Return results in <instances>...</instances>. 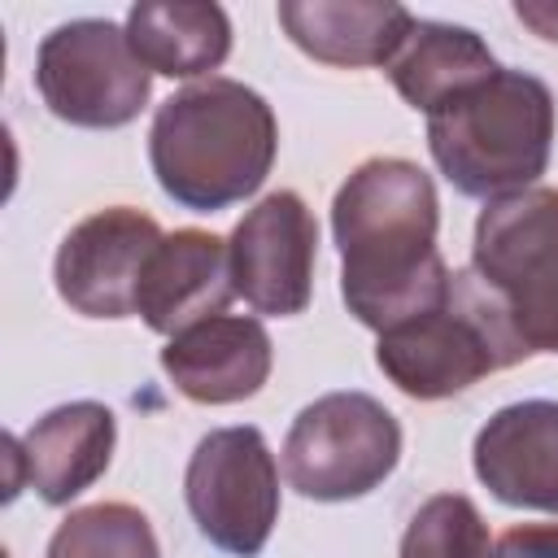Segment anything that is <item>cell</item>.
<instances>
[{
    "label": "cell",
    "mask_w": 558,
    "mask_h": 558,
    "mask_svg": "<svg viewBox=\"0 0 558 558\" xmlns=\"http://www.w3.org/2000/svg\"><path fill=\"white\" fill-rule=\"evenodd\" d=\"M436 183L405 157H371L340 183L331 201L340 296L362 327L388 331L445 301L453 270L436 248Z\"/></svg>",
    "instance_id": "obj_1"
},
{
    "label": "cell",
    "mask_w": 558,
    "mask_h": 558,
    "mask_svg": "<svg viewBox=\"0 0 558 558\" xmlns=\"http://www.w3.org/2000/svg\"><path fill=\"white\" fill-rule=\"evenodd\" d=\"M275 148L279 126L270 105L222 74L166 96L148 131V161L161 192L192 214L253 196L275 166Z\"/></svg>",
    "instance_id": "obj_2"
},
{
    "label": "cell",
    "mask_w": 558,
    "mask_h": 558,
    "mask_svg": "<svg viewBox=\"0 0 558 558\" xmlns=\"http://www.w3.org/2000/svg\"><path fill=\"white\" fill-rule=\"evenodd\" d=\"M440 174L480 201L536 187L554 148V92L527 70H497L427 118Z\"/></svg>",
    "instance_id": "obj_3"
},
{
    "label": "cell",
    "mask_w": 558,
    "mask_h": 558,
    "mask_svg": "<svg viewBox=\"0 0 558 558\" xmlns=\"http://www.w3.org/2000/svg\"><path fill=\"white\" fill-rule=\"evenodd\" d=\"M523 357L527 349L471 270H453L440 305L379 331L375 344V366L414 401L458 397Z\"/></svg>",
    "instance_id": "obj_4"
},
{
    "label": "cell",
    "mask_w": 558,
    "mask_h": 558,
    "mask_svg": "<svg viewBox=\"0 0 558 558\" xmlns=\"http://www.w3.org/2000/svg\"><path fill=\"white\" fill-rule=\"evenodd\" d=\"M471 275L497 301L527 357L558 353V187L488 201L475 218Z\"/></svg>",
    "instance_id": "obj_5"
},
{
    "label": "cell",
    "mask_w": 558,
    "mask_h": 558,
    "mask_svg": "<svg viewBox=\"0 0 558 558\" xmlns=\"http://www.w3.org/2000/svg\"><path fill=\"white\" fill-rule=\"evenodd\" d=\"M401 458V423L371 392H327L310 401L283 440V475L310 501H353L375 493Z\"/></svg>",
    "instance_id": "obj_6"
},
{
    "label": "cell",
    "mask_w": 558,
    "mask_h": 558,
    "mask_svg": "<svg viewBox=\"0 0 558 558\" xmlns=\"http://www.w3.org/2000/svg\"><path fill=\"white\" fill-rule=\"evenodd\" d=\"M35 87L52 118L87 131H113L140 118L153 74L122 26L105 17H74L44 35L35 52Z\"/></svg>",
    "instance_id": "obj_7"
},
{
    "label": "cell",
    "mask_w": 558,
    "mask_h": 558,
    "mask_svg": "<svg viewBox=\"0 0 558 558\" xmlns=\"http://www.w3.org/2000/svg\"><path fill=\"white\" fill-rule=\"evenodd\" d=\"M183 497L214 549L257 558L279 523V466L266 436L248 423L201 436L183 475Z\"/></svg>",
    "instance_id": "obj_8"
},
{
    "label": "cell",
    "mask_w": 558,
    "mask_h": 558,
    "mask_svg": "<svg viewBox=\"0 0 558 558\" xmlns=\"http://www.w3.org/2000/svg\"><path fill=\"white\" fill-rule=\"evenodd\" d=\"M231 283L248 310L288 318L301 314L314 296V262H318V222L310 205L279 187L262 196L231 231Z\"/></svg>",
    "instance_id": "obj_9"
},
{
    "label": "cell",
    "mask_w": 558,
    "mask_h": 558,
    "mask_svg": "<svg viewBox=\"0 0 558 558\" xmlns=\"http://www.w3.org/2000/svg\"><path fill=\"white\" fill-rule=\"evenodd\" d=\"M161 235L166 231L157 227V218L131 205L87 214L78 227H70L52 262L61 301L87 318H131L144 266Z\"/></svg>",
    "instance_id": "obj_10"
},
{
    "label": "cell",
    "mask_w": 558,
    "mask_h": 558,
    "mask_svg": "<svg viewBox=\"0 0 558 558\" xmlns=\"http://www.w3.org/2000/svg\"><path fill=\"white\" fill-rule=\"evenodd\" d=\"M471 462L501 506L558 514V401L501 405L480 427Z\"/></svg>",
    "instance_id": "obj_11"
},
{
    "label": "cell",
    "mask_w": 558,
    "mask_h": 558,
    "mask_svg": "<svg viewBox=\"0 0 558 558\" xmlns=\"http://www.w3.org/2000/svg\"><path fill=\"white\" fill-rule=\"evenodd\" d=\"M231 296H235V283H231L227 240H218L214 231L183 227V231L161 235V244L153 248L144 279H140L135 314L157 336H179L222 314Z\"/></svg>",
    "instance_id": "obj_12"
},
{
    "label": "cell",
    "mask_w": 558,
    "mask_h": 558,
    "mask_svg": "<svg viewBox=\"0 0 558 558\" xmlns=\"http://www.w3.org/2000/svg\"><path fill=\"white\" fill-rule=\"evenodd\" d=\"M270 362L275 349L266 327L244 314H214L170 336V344L161 349V371L170 375V384L201 405H231L262 392V384L270 379Z\"/></svg>",
    "instance_id": "obj_13"
},
{
    "label": "cell",
    "mask_w": 558,
    "mask_h": 558,
    "mask_svg": "<svg viewBox=\"0 0 558 558\" xmlns=\"http://www.w3.org/2000/svg\"><path fill=\"white\" fill-rule=\"evenodd\" d=\"M113 440H118V423L113 410L100 401L57 405L44 418H35L22 440L13 436L22 458V480L48 506H70L83 488H92L109 471Z\"/></svg>",
    "instance_id": "obj_14"
},
{
    "label": "cell",
    "mask_w": 558,
    "mask_h": 558,
    "mask_svg": "<svg viewBox=\"0 0 558 558\" xmlns=\"http://www.w3.org/2000/svg\"><path fill=\"white\" fill-rule=\"evenodd\" d=\"M414 13L405 4L384 0H283L279 26L283 35L323 65H384L401 52L414 31Z\"/></svg>",
    "instance_id": "obj_15"
},
{
    "label": "cell",
    "mask_w": 558,
    "mask_h": 558,
    "mask_svg": "<svg viewBox=\"0 0 558 558\" xmlns=\"http://www.w3.org/2000/svg\"><path fill=\"white\" fill-rule=\"evenodd\" d=\"M497 70L501 65L493 61L488 44L471 26L453 22H414L410 39L388 61V78L401 92V100L410 109H423L427 118Z\"/></svg>",
    "instance_id": "obj_16"
},
{
    "label": "cell",
    "mask_w": 558,
    "mask_h": 558,
    "mask_svg": "<svg viewBox=\"0 0 558 558\" xmlns=\"http://www.w3.org/2000/svg\"><path fill=\"white\" fill-rule=\"evenodd\" d=\"M126 39H131L135 57L148 65V74L196 78L227 61L231 22H227L222 4L148 0L126 13Z\"/></svg>",
    "instance_id": "obj_17"
},
{
    "label": "cell",
    "mask_w": 558,
    "mask_h": 558,
    "mask_svg": "<svg viewBox=\"0 0 558 558\" xmlns=\"http://www.w3.org/2000/svg\"><path fill=\"white\" fill-rule=\"evenodd\" d=\"M44 558H161V545L144 510L126 501H96L57 523Z\"/></svg>",
    "instance_id": "obj_18"
},
{
    "label": "cell",
    "mask_w": 558,
    "mask_h": 558,
    "mask_svg": "<svg viewBox=\"0 0 558 558\" xmlns=\"http://www.w3.org/2000/svg\"><path fill=\"white\" fill-rule=\"evenodd\" d=\"M397 558H493L488 523L471 497L436 493L414 510Z\"/></svg>",
    "instance_id": "obj_19"
},
{
    "label": "cell",
    "mask_w": 558,
    "mask_h": 558,
    "mask_svg": "<svg viewBox=\"0 0 558 558\" xmlns=\"http://www.w3.org/2000/svg\"><path fill=\"white\" fill-rule=\"evenodd\" d=\"M493 558H558V523H514L497 536Z\"/></svg>",
    "instance_id": "obj_20"
},
{
    "label": "cell",
    "mask_w": 558,
    "mask_h": 558,
    "mask_svg": "<svg viewBox=\"0 0 558 558\" xmlns=\"http://www.w3.org/2000/svg\"><path fill=\"white\" fill-rule=\"evenodd\" d=\"M514 17L545 44H558V0H519Z\"/></svg>",
    "instance_id": "obj_21"
}]
</instances>
